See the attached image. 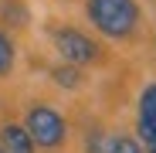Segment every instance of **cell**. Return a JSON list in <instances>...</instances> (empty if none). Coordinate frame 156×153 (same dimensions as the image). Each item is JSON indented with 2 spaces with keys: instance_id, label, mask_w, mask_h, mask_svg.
Wrapping results in <instances>:
<instances>
[{
  "instance_id": "3",
  "label": "cell",
  "mask_w": 156,
  "mask_h": 153,
  "mask_svg": "<svg viewBox=\"0 0 156 153\" xmlns=\"http://www.w3.org/2000/svg\"><path fill=\"white\" fill-rule=\"evenodd\" d=\"M51 44H55V51L61 55L65 65H98L102 61V44L92 41L85 31L78 27H51Z\"/></svg>"
},
{
  "instance_id": "11",
  "label": "cell",
  "mask_w": 156,
  "mask_h": 153,
  "mask_svg": "<svg viewBox=\"0 0 156 153\" xmlns=\"http://www.w3.org/2000/svg\"><path fill=\"white\" fill-rule=\"evenodd\" d=\"M149 153H156V150H149Z\"/></svg>"
},
{
  "instance_id": "1",
  "label": "cell",
  "mask_w": 156,
  "mask_h": 153,
  "mask_svg": "<svg viewBox=\"0 0 156 153\" xmlns=\"http://www.w3.org/2000/svg\"><path fill=\"white\" fill-rule=\"evenodd\" d=\"M88 20L95 24V31H102L112 41L133 38L139 27V4L136 0H85Z\"/></svg>"
},
{
  "instance_id": "7",
  "label": "cell",
  "mask_w": 156,
  "mask_h": 153,
  "mask_svg": "<svg viewBox=\"0 0 156 153\" xmlns=\"http://www.w3.org/2000/svg\"><path fill=\"white\" fill-rule=\"evenodd\" d=\"M10 71H14V41L0 27V78H7Z\"/></svg>"
},
{
  "instance_id": "6",
  "label": "cell",
  "mask_w": 156,
  "mask_h": 153,
  "mask_svg": "<svg viewBox=\"0 0 156 153\" xmlns=\"http://www.w3.org/2000/svg\"><path fill=\"white\" fill-rule=\"evenodd\" d=\"M51 78H55V85H61V89H82V68L78 65H55L51 68Z\"/></svg>"
},
{
  "instance_id": "8",
  "label": "cell",
  "mask_w": 156,
  "mask_h": 153,
  "mask_svg": "<svg viewBox=\"0 0 156 153\" xmlns=\"http://www.w3.org/2000/svg\"><path fill=\"white\" fill-rule=\"evenodd\" d=\"M109 153H146V150H143V143L133 140V136H112V150H109Z\"/></svg>"
},
{
  "instance_id": "10",
  "label": "cell",
  "mask_w": 156,
  "mask_h": 153,
  "mask_svg": "<svg viewBox=\"0 0 156 153\" xmlns=\"http://www.w3.org/2000/svg\"><path fill=\"white\" fill-rule=\"evenodd\" d=\"M0 153H4V146H0Z\"/></svg>"
},
{
  "instance_id": "2",
  "label": "cell",
  "mask_w": 156,
  "mask_h": 153,
  "mask_svg": "<svg viewBox=\"0 0 156 153\" xmlns=\"http://www.w3.org/2000/svg\"><path fill=\"white\" fill-rule=\"evenodd\" d=\"M24 129H27L31 143L41 146V150H58L68 140L65 116L55 106H48V102H34V106L27 109V116H24Z\"/></svg>"
},
{
  "instance_id": "4",
  "label": "cell",
  "mask_w": 156,
  "mask_h": 153,
  "mask_svg": "<svg viewBox=\"0 0 156 153\" xmlns=\"http://www.w3.org/2000/svg\"><path fill=\"white\" fill-rule=\"evenodd\" d=\"M136 129L143 136V143L149 150H156V82L143 89L139 95V119H136Z\"/></svg>"
},
{
  "instance_id": "9",
  "label": "cell",
  "mask_w": 156,
  "mask_h": 153,
  "mask_svg": "<svg viewBox=\"0 0 156 153\" xmlns=\"http://www.w3.org/2000/svg\"><path fill=\"white\" fill-rule=\"evenodd\" d=\"M109 150H112V136L109 133H102V129L88 133V153H109Z\"/></svg>"
},
{
  "instance_id": "5",
  "label": "cell",
  "mask_w": 156,
  "mask_h": 153,
  "mask_svg": "<svg viewBox=\"0 0 156 153\" xmlns=\"http://www.w3.org/2000/svg\"><path fill=\"white\" fill-rule=\"evenodd\" d=\"M0 146H4V153H34V143H31L27 129L17 126V122H7L0 129Z\"/></svg>"
}]
</instances>
